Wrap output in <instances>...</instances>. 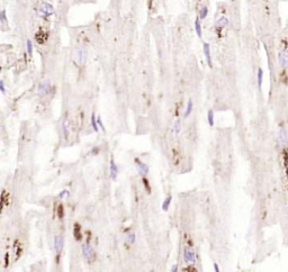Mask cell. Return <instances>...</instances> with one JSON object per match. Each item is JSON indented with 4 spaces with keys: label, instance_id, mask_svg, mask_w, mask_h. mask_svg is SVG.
Returning a JSON list of instances; mask_svg holds the SVG:
<instances>
[{
    "label": "cell",
    "instance_id": "6da1fadb",
    "mask_svg": "<svg viewBox=\"0 0 288 272\" xmlns=\"http://www.w3.org/2000/svg\"><path fill=\"white\" fill-rule=\"evenodd\" d=\"M37 13H38V15H39L41 17L47 18V17L52 16L54 13H55V9H54V7L51 3H49V2H43V3L41 5V7L38 8Z\"/></svg>",
    "mask_w": 288,
    "mask_h": 272
},
{
    "label": "cell",
    "instance_id": "7a4b0ae2",
    "mask_svg": "<svg viewBox=\"0 0 288 272\" xmlns=\"http://www.w3.org/2000/svg\"><path fill=\"white\" fill-rule=\"evenodd\" d=\"M183 261L186 263H191L195 264L196 263V253L191 247H185L183 250Z\"/></svg>",
    "mask_w": 288,
    "mask_h": 272
},
{
    "label": "cell",
    "instance_id": "3957f363",
    "mask_svg": "<svg viewBox=\"0 0 288 272\" xmlns=\"http://www.w3.org/2000/svg\"><path fill=\"white\" fill-rule=\"evenodd\" d=\"M82 255L83 257L89 261V262H92L93 259H95V251L92 249V246L90 244H83L82 245Z\"/></svg>",
    "mask_w": 288,
    "mask_h": 272
},
{
    "label": "cell",
    "instance_id": "277c9868",
    "mask_svg": "<svg viewBox=\"0 0 288 272\" xmlns=\"http://www.w3.org/2000/svg\"><path fill=\"white\" fill-rule=\"evenodd\" d=\"M50 89H51V82H50V80H45V81H43V82H41L38 84L37 93H38V96L44 97L50 92Z\"/></svg>",
    "mask_w": 288,
    "mask_h": 272
},
{
    "label": "cell",
    "instance_id": "5b68a950",
    "mask_svg": "<svg viewBox=\"0 0 288 272\" xmlns=\"http://www.w3.org/2000/svg\"><path fill=\"white\" fill-rule=\"evenodd\" d=\"M74 60L79 65H83L87 61V52L82 49H78L74 52Z\"/></svg>",
    "mask_w": 288,
    "mask_h": 272
},
{
    "label": "cell",
    "instance_id": "8992f818",
    "mask_svg": "<svg viewBox=\"0 0 288 272\" xmlns=\"http://www.w3.org/2000/svg\"><path fill=\"white\" fill-rule=\"evenodd\" d=\"M278 61H279V64L286 69L288 68V50L287 49H284L281 50L279 53H278Z\"/></svg>",
    "mask_w": 288,
    "mask_h": 272
},
{
    "label": "cell",
    "instance_id": "52a82bcc",
    "mask_svg": "<svg viewBox=\"0 0 288 272\" xmlns=\"http://www.w3.org/2000/svg\"><path fill=\"white\" fill-rule=\"evenodd\" d=\"M135 165H136V169H137L139 173H140L142 177L147 176V173H149V166H147V164L142 162V161L139 160V159H135Z\"/></svg>",
    "mask_w": 288,
    "mask_h": 272
},
{
    "label": "cell",
    "instance_id": "ba28073f",
    "mask_svg": "<svg viewBox=\"0 0 288 272\" xmlns=\"http://www.w3.org/2000/svg\"><path fill=\"white\" fill-rule=\"evenodd\" d=\"M64 246V237L61 235H56L54 237V250L56 253L62 252Z\"/></svg>",
    "mask_w": 288,
    "mask_h": 272
},
{
    "label": "cell",
    "instance_id": "9c48e42d",
    "mask_svg": "<svg viewBox=\"0 0 288 272\" xmlns=\"http://www.w3.org/2000/svg\"><path fill=\"white\" fill-rule=\"evenodd\" d=\"M277 138H278V143H279V145L280 146L285 147V146L287 145V142H288L287 132H286V129H285V128L279 129L278 135H277Z\"/></svg>",
    "mask_w": 288,
    "mask_h": 272
},
{
    "label": "cell",
    "instance_id": "30bf717a",
    "mask_svg": "<svg viewBox=\"0 0 288 272\" xmlns=\"http://www.w3.org/2000/svg\"><path fill=\"white\" fill-rule=\"evenodd\" d=\"M203 50H204V54L207 60V64L209 68H213V61H212V55H211V46L208 43H204L203 45Z\"/></svg>",
    "mask_w": 288,
    "mask_h": 272
},
{
    "label": "cell",
    "instance_id": "8fae6325",
    "mask_svg": "<svg viewBox=\"0 0 288 272\" xmlns=\"http://www.w3.org/2000/svg\"><path fill=\"white\" fill-rule=\"evenodd\" d=\"M109 172H110V178H111L113 180H116V179H117V176H118V166L116 165V163H115L113 160L110 161Z\"/></svg>",
    "mask_w": 288,
    "mask_h": 272
},
{
    "label": "cell",
    "instance_id": "7c38bea8",
    "mask_svg": "<svg viewBox=\"0 0 288 272\" xmlns=\"http://www.w3.org/2000/svg\"><path fill=\"white\" fill-rule=\"evenodd\" d=\"M193 108H194V102H193V100H191V99H189V100H188V102H187V107H186L185 115H183V117H185V118H188V117L190 116V114L193 112Z\"/></svg>",
    "mask_w": 288,
    "mask_h": 272
},
{
    "label": "cell",
    "instance_id": "4fadbf2b",
    "mask_svg": "<svg viewBox=\"0 0 288 272\" xmlns=\"http://www.w3.org/2000/svg\"><path fill=\"white\" fill-rule=\"evenodd\" d=\"M229 18L227 17H221L219 19H217V21H216V26L218 27V28H224L225 26H227L229 25Z\"/></svg>",
    "mask_w": 288,
    "mask_h": 272
},
{
    "label": "cell",
    "instance_id": "5bb4252c",
    "mask_svg": "<svg viewBox=\"0 0 288 272\" xmlns=\"http://www.w3.org/2000/svg\"><path fill=\"white\" fill-rule=\"evenodd\" d=\"M90 123H91V127H92V129H93L96 133H98V132H99V126H98V124H97V118H96L95 112H92V115H91Z\"/></svg>",
    "mask_w": 288,
    "mask_h": 272
},
{
    "label": "cell",
    "instance_id": "9a60e30c",
    "mask_svg": "<svg viewBox=\"0 0 288 272\" xmlns=\"http://www.w3.org/2000/svg\"><path fill=\"white\" fill-rule=\"evenodd\" d=\"M195 31H196V34L198 35V37L203 36V32H201V25H200V18L197 17L196 20H195Z\"/></svg>",
    "mask_w": 288,
    "mask_h": 272
},
{
    "label": "cell",
    "instance_id": "2e32d148",
    "mask_svg": "<svg viewBox=\"0 0 288 272\" xmlns=\"http://www.w3.org/2000/svg\"><path fill=\"white\" fill-rule=\"evenodd\" d=\"M171 201H172V197L171 196H168L164 201H163V204H162V210L163 211H167L168 209H169V207H170V205H171Z\"/></svg>",
    "mask_w": 288,
    "mask_h": 272
},
{
    "label": "cell",
    "instance_id": "e0dca14e",
    "mask_svg": "<svg viewBox=\"0 0 288 272\" xmlns=\"http://www.w3.org/2000/svg\"><path fill=\"white\" fill-rule=\"evenodd\" d=\"M207 122L209 126H214V110L209 109L207 112Z\"/></svg>",
    "mask_w": 288,
    "mask_h": 272
},
{
    "label": "cell",
    "instance_id": "ac0fdd59",
    "mask_svg": "<svg viewBox=\"0 0 288 272\" xmlns=\"http://www.w3.org/2000/svg\"><path fill=\"white\" fill-rule=\"evenodd\" d=\"M62 129H63V136H64V138L67 140L68 138V136H69V122L68 120H64L63 122V124H62Z\"/></svg>",
    "mask_w": 288,
    "mask_h": 272
},
{
    "label": "cell",
    "instance_id": "d6986e66",
    "mask_svg": "<svg viewBox=\"0 0 288 272\" xmlns=\"http://www.w3.org/2000/svg\"><path fill=\"white\" fill-rule=\"evenodd\" d=\"M135 241H136V235H135V233L131 232V233L127 234V236H126V242H127L128 244H134Z\"/></svg>",
    "mask_w": 288,
    "mask_h": 272
},
{
    "label": "cell",
    "instance_id": "ffe728a7",
    "mask_svg": "<svg viewBox=\"0 0 288 272\" xmlns=\"http://www.w3.org/2000/svg\"><path fill=\"white\" fill-rule=\"evenodd\" d=\"M172 132H173L176 135H179L180 134V132H181V122H180V120H177V122L173 124Z\"/></svg>",
    "mask_w": 288,
    "mask_h": 272
},
{
    "label": "cell",
    "instance_id": "44dd1931",
    "mask_svg": "<svg viewBox=\"0 0 288 272\" xmlns=\"http://www.w3.org/2000/svg\"><path fill=\"white\" fill-rule=\"evenodd\" d=\"M262 78H263V71L262 69H259L258 70V74H257V81H258V87L261 88V84H262Z\"/></svg>",
    "mask_w": 288,
    "mask_h": 272
},
{
    "label": "cell",
    "instance_id": "7402d4cb",
    "mask_svg": "<svg viewBox=\"0 0 288 272\" xmlns=\"http://www.w3.org/2000/svg\"><path fill=\"white\" fill-rule=\"evenodd\" d=\"M207 15H208V8L205 6V7H203V8L200 9V11H199V18L205 19L207 17Z\"/></svg>",
    "mask_w": 288,
    "mask_h": 272
},
{
    "label": "cell",
    "instance_id": "603a6c76",
    "mask_svg": "<svg viewBox=\"0 0 288 272\" xmlns=\"http://www.w3.org/2000/svg\"><path fill=\"white\" fill-rule=\"evenodd\" d=\"M70 197V191L68 190V189H64V190H62L60 194H59V198L60 199H67V198H69Z\"/></svg>",
    "mask_w": 288,
    "mask_h": 272
},
{
    "label": "cell",
    "instance_id": "cb8c5ba5",
    "mask_svg": "<svg viewBox=\"0 0 288 272\" xmlns=\"http://www.w3.org/2000/svg\"><path fill=\"white\" fill-rule=\"evenodd\" d=\"M26 47H27V53L29 56H32L33 54V44H32V41L31 39H27L26 42Z\"/></svg>",
    "mask_w": 288,
    "mask_h": 272
},
{
    "label": "cell",
    "instance_id": "d4e9b609",
    "mask_svg": "<svg viewBox=\"0 0 288 272\" xmlns=\"http://www.w3.org/2000/svg\"><path fill=\"white\" fill-rule=\"evenodd\" d=\"M0 21H1V24H6V23H7L6 10H1V11H0Z\"/></svg>",
    "mask_w": 288,
    "mask_h": 272
},
{
    "label": "cell",
    "instance_id": "484cf974",
    "mask_svg": "<svg viewBox=\"0 0 288 272\" xmlns=\"http://www.w3.org/2000/svg\"><path fill=\"white\" fill-rule=\"evenodd\" d=\"M0 92H1L2 94H6V93H7L6 87H5V82H3L2 80H0Z\"/></svg>",
    "mask_w": 288,
    "mask_h": 272
},
{
    "label": "cell",
    "instance_id": "4316f807",
    "mask_svg": "<svg viewBox=\"0 0 288 272\" xmlns=\"http://www.w3.org/2000/svg\"><path fill=\"white\" fill-rule=\"evenodd\" d=\"M97 124H98L99 128H101V129L105 132V126H104V124H103V120H101L100 116H98V117H97Z\"/></svg>",
    "mask_w": 288,
    "mask_h": 272
},
{
    "label": "cell",
    "instance_id": "83f0119b",
    "mask_svg": "<svg viewBox=\"0 0 288 272\" xmlns=\"http://www.w3.org/2000/svg\"><path fill=\"white\" fill-rule=\"evenodd\" d=\"M177 271H178V265H177V264L172 265V268H171V272H177Z\"/></svg>",
    "mask_w": 288,
    "mask_h": 272
},
{
    "label": "cell",
    "instance_id": "f1b7e54d",
    "mask_svg": "<svg viewBox=\"0 0 288 272\" xmlns=\"http://www.w3.org/2000/svg\"><path fill=\"white\" fill-rule=\"evenodd\" d=\"M214 270H215V272H219V268H218L217 263H214Z\"/></svg>",
    "mask_w": 288,
    "mask_h": 272
},
{
    "label": "cell",
    "instance_id": "f546056e",
    "mask_svg": "<svg viewBox=\"0 0 288 272\" xmlns=\"http://www.w3.org/2000/svg\"><path fill=\"white\" fill-rule=\"evenodd\" d=\"M8 265V253H6V267Z\"/></svg>",
    "mask_w": 288,
    "mask_h": 272
},
{
    "label": "cell",
    "instance_id": "4dcf8cb0",
    "mask_svg": "<svg viewBox=\"0 0 288 272\" xmlns=\"http://www.w3.org/2000/svg\"><path fill=\"white\" fill-rule=\"evenodd\" d=\"M286 214H287V217H288V206L286 207Z\"/></svg>",
    "mask_w": 288,
    "mask_h": 272
}]
</instances>
